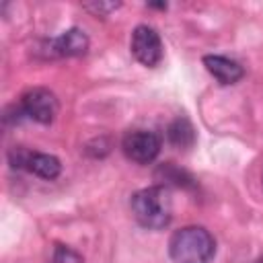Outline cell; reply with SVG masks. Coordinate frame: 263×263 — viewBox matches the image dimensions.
<instances>
[{
	"label": "cell",
	"mask_w": 263,
	"mask_h": 263,
	"mask_svg": "<svg viewBox=\"0 0 263 263\" xmlns=\"http://www.w3.org/2000/svg\"><path fill=\"white\" fill-rule=\"evenodd\" d=\"M132 214L140 226L148 230H162L173 218L171 191L164 185H152L132 195Z\"/></svg>",
	"instance_id": "1"
},
{
	"label": "cell",
	"mask_w": 263,
	"mask_h": 263,
	"mask_svg": "<svg viewBox=\"0 0 263 263\" xmlns=\"http://www.w3.org/2000/svg\"><path fill=\"white\" fill-rule=\"evenodd\" d=\"M168 255L175 263H212L216 240L203 226H183L173 232Z\"/></svg>",
	"instance_id": "2"
},
{
	"label": "cell",
	"mask_w": 263,
	"mask_h": 263,
	"mask_svg": "<svg viewBox=\"0 0 263 263\" xmlns=\"http://www.w3.org/2000/svg\"><path fill=\"white\" fill-rule=\"evenodd\" d=\"M21 109H23V115H27L29 119H33L41 125H49L55 119L60 105H58L55 95L49 88L35 86L23 95Z\"/></svg>",
	"instance_id": "3"
},
{
	"label": "cell",
	"mask_w": 263,
	"mask_h": 263,
	"mask_svg": "<svg viewBox=\"0 0 263 263\" xmlns=\"http://www.w3.org/2000/svg\"><path fill=\"white\" fill-rule=\"evenodd\" d=\"M129 49H132L134 58L146 68H154L162 60V41H160L156 29H152L148 25H138L134 29Z\"/></svg>",
	"instance_id": "4"
},
{
	"label": "cell",
	"mask_w": 263,
	"mask_h": 263,
	"mask_svg": "<svg viewBox=\"0 0 263 263\" xmlns=\"http://www.w3.org/2000/svg\"><path fill=\"white\" fill-rule=\"evenodd\" d=\"M121 150L129 160L138 164H148L160 152V138L148 129H134L123 136Z\"/></svg>",
	"instance_id": "5"
},
{
	"label": "cell",
	"mask_w": 263,
	"mask_h": 263,
	"mask_svg": "<svg viewBox=\"0 0 263 263\" xmlns=\"http://www.w3.org/2000/svg\"><path fill=\"white\" fill-rule=\"evenodd\" d=\"M86 49H88V37L78 27H72L45 43V53L49 58H76V55H84Z\"/></svg>",
	"instance_id": "6"
},
{
	"label": "cell",
	"mask_w": 263,
	"mask_h": 263,
	"mask_svg": "<svg viewBox=\"0 0 263 263\" xmlns=\"http://www.w3.org/2000/svg\"><path fill=\"white\" fill-rule=\"evenodd\" d=\"M203 66L220 84H234L245 76L242 66L226 55H203Z\"/></svg>",
	"instance_id": "7"
},
{
	"label": "cell",
	"mask_w": 263,
	"mask_h": 263,
	"mask_svg": "<svg viewBox=\"0 0 263 263\" xmlns=\"http://www.w3.org/2000/svg\"><path fill=\"white\" fill-rule=\"evenodd\" d=\"M25 171L41 177V179H55L60 177L62 173V164L60 160L53 156V154H45V152H29V158H27V164H25Z\"/></svg>",
	"instance_id": "8"
},
{
	"label": "cell",
	"mask_w": 263,
	"mask_h": 263,
	"mask_svg": "<svg viewBox=\"0 0 263 263\" xmlns=\"http://www.w3.org/2000/svg\"><path fill=\"white\" fill-rule=\"evenodd\" d=\"M166 138L177 148H191L193 142H195V129H193V125L185 117H179V119H175L168 125Z\"/></svg>",
	"instance_id": "9"
},
{
	"label": "cell",
	"mask_w": 263,
	"mask_h": 263,
	"mask_svg": "<svg viewBox=\"0 0 263 263\" xmlns=\"http://www.w3.org/2000/svg\"><path fill=\"white\" fill-rule=\"evenodd\" d=\"M156 179L162 181L164 187H166V183H173V185H177V187H189V185H193V179H191L185 171L177 168L173 162L160 164L158 171H156Z\"/></svg>",
	"instance_id": "10"
},
{
	"label": "cell",
	"mask_w": 263,
	"mask_h": 263,
	"mask_svg": "<svg viewBox=\"0 0 263 263\" xmlns=\"http://www.w3.org/2000/svg\"><path fill=\"white\" fill-rule=\"evenodd\" d=\"M49 263H84V261H82L80 253H76L74 249L64 247V245H55Z\"/></svg>",
	"instance_id": "11"
},
{
	"label": "cell",
	"mask_w": 263,
	"mask_h": 263,
	"mask_svg": "<svg viewBox=\"0 0 263 263\" xmlns=\"http://www.w3.org/2000/svg\"><path fill=\"white\" fill-rule=\"evenodd\" d=\"M84 8L90 10V12L97 14V16H105V14H109L111 10L119 8V2H88V4H84Z\"/></svg>",
	"instance_id": "12"
},
{
	"label": "cell",
	"mask_w": 263,
	"mask_h": 263,
	"mask_svg": "<svg viewBox=\"0 0 263 263\" xmlns=\"http://www.w3.org/2000/svg\"><path fill=\"white\" fill-rule=\"evenodd\" d=\"M259 263H263V259H261V261H259Z\"/></svg>",
	"instance_id": "13"
}]
</instances>
